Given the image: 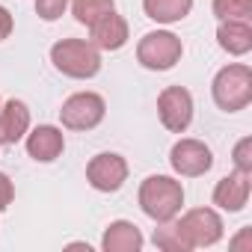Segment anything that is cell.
I'll list each match as a JSON object with an SVG mask.
<instances>
[{
	"mask_svg": "<svg viewBox=\"0 0 252 252\" xmlns=\"http://www.w3.org/2000/svg\"><path fill=\"white\" fill-rule=\"evenodd\" d=\"M214 15L220 21H249L252 0H214Z\"/></svg>",
	"mask_w": 252,
	"mask_h": 252,
	"instance_id": "obj_18",
	"label": "cell"
},
{
	"mask_svg": "<svg viewBox=\"0 0 252 252\" xmlns=\"http://www.w3.org/2000/svg\"><path fill=\"white\" fill-rule=\"evenodd\" d=\"M86 181L98 193H116L128 181V160L116 152H101L86 163Z\"/></svg>",
	"mask_w": 252,
	"mask_h": 252,
	"instance_id": "obj_8",
	"label": "cell"
},
{
	"mask_svg": "<svg viewBox=\"0 0 252 252\" xmlns=\"http://www.w3.org/2000/svg\"><path fill=\"white\" fill-rule=\"evenodd\" d=\"M231 249H252V228H243V231L231 240Z\"/></svg>",
	"mask_w": 252,
	"mask_h": 252,
	"instance_id": "obj_24",
	"label": "cell"
},
{
	"mask_svg": "<svg viewBox=\"0 0 252 252\" xmlns=\"http://www.w3.org/2000/svg\"><path fill=\"white\" fill-rule=\"evenodd\" d=\"M104 252H140L143 249V234L134 222L128 220H116L107 225L104 240H101Z\"/></svg>",
	"mask_w": 252,
	"mask_h": 252,
	"instance_id": "obj_14",
	"label": "cell"
},
{
	"mask_svg": "<svg viewBox=\"0 0 252 252\" xmlns=\"http://www.w3.org/2000/svg\"><path fill=\"white\" fill-rule=\"evenodd\" d=\"M104 113H107V104L98 92H77L63 101L60 119L68 131H92L101 125Z\"/></svg>",
	"mask_w": 252,
	"mask_h": 252,
	"instance_id": "obj_6",
	"label": "cell"
},
{
	"mask_svg": "<svg viewBox=\"0 0 252 252\" xmlns=\"http://www.w3.org/2000/svg\"><path fill=\"white\" fill-rule=\"evenodd\" d=\"M27 131H30V110H27V104L18 101V98L0 104V143L15 146L18 140H24Z\"/></svg>",
	"mask_w": 252,
	"mask_h": 252,
	"instance_id": "obj_11",
	"label": "cell"
},
{
	"mask_svg": "<svg viewBox=\"0 0 252 252\" xmlns=\"http://www.w3.org/2000/svg\"><path fill=\"white\" fill-rule=\"evenodd\" d=\"M217 42L225 54L243 57L252 51V27L249 21H220L217 27Z\"/></svg>",
	"mask_w": 252,
	"mask_h": 252,
	"instance_id": "obj_15",
	"label": "cell"
},
{
	"mask_svg": "<svg viewBox=\"0 0 252 252\" xmlns=\"http://www.w3.org/2000/svg\"><path fill=\"white\" fill-rule=\"evenodd\" d=\"M12 199H15V187L6 172H0V211H6L12 205Z\"/></svg>",
	"mask_w": 252,
	"mask_h": 252,
	"instance_id": "obj_22",
	"label": "cell"
},
{
	"mask_svg": "<svg viewBox=\"0 0 252 252\" xmlns=\"http://www.w3.org/2000/svg\"><path fill=\"white\" fill-rule=\"evenodd\" d=\"M68 6V0H36V15L42 21H57Z\"/></svg>",
	"mask_w": 252,
	"mask_h": 252,
	"instance_id": "obj_21",
	"label": "cell"
},
{
	"mask_svg": "<svg viewBox=\"0 0 252 252\" xmlns=\"http://www.w3.org/2000/svg\"><path fill=\"white\" fill-rule=\"evenodd\" d=\"M51 63L60 74L74 77V80H86V77H95L101 71V51L83 39H63L51 48Z\"/></svg>",
	"mask_w": 252,
	"mask_h": 252,
	"instance_id": "obj_2",
	"label": "cell"
},
{
	"mask_svg": "<svg viewBox=\"0 0 252 252\" xmlns=\"http://www.w3.org/2000/svg\"><path fill=\"white\" fill-rule=\"evenodd\" d=\"M181 205H184V187H181V181H175L169 175H149L140 184V208L155 222L175 220L178 211H181Z\"/></svg>",
	"mask_w": 252,
	"mask_h": 252,
	"instance_id": "obj_1",
	"label": "cell"
},
{
	"mask_svg": "<svg viewBox=\"0 0 252 252\" xmlns=\"http://www.w3.org/2000/svg\"><path fill=\"white\" fill-rule=\"evenodd\" d=\"M89 42L98 51H119V48H125V42H128V21H125L122 15H116V12L104 15L101 21H95L89 27Z\"/></svg>",
	"mask_w": 252,
	"mask_h": 252,
	"instance_id": "obj_13",
	"label": "cell"
},
{
	"mask_svg": "<svg viewBox=\"0 0 252 252\" xmlns=\"http://www.w3.org/2000/svg\"><path fill=\"white\" fill-rule=\"evenodd\" d=\"M184 54V45L175 33L169 30H155V33H146L137 45V60L143 68H152V71H169Z\"/></svg>",
	"mask_w": 252,
	"mask_h": 252,
	"instance_id": "obj_4",
	"label": "cell"
},
{
	"mask_svg": "<svg viewBox=\"0 0 252 252\" xmlns=\"http://www.w3.org/2000/svg\"><path fill=\"white\" fill-rule=\"evenodd\" d=\"M65 149V137L54 125H39L33 134H27V155L39 163H51L63 155Z\"/></svg>",
	"mask_w": 252,
	"mask_h": 252,
	"instance_id": "obj_12",
	"label": "cell"
},
{
	"mask_svg": "<svg viewBox=\"0 0 252 252\" xmlns=\"http://www.w3.org/2000/svg\"><path fill=\"white\" fill-rule=\"evenodd\" d=\"M71 12H74L77 24L92 27V24L101 21L104 15L116 12V0H74V3H71Z\"/></svg>",
	"mask_w": 252,
	"mask_h": 252,
	"instance_id": "obj_17",
	"label": "cell"
},
{
	"mask_svg": "<svg viewBox=\"0 0 252 252\" xmlns=\"http://www.w3.org/2000/svg\"><path fill=\"white\" fill-rule=\"evenodd\" d=\"M9 33H12V15L6 6H0V42L9 39Z\"/></svg>",
	"mask_w": 252,
	"mask_h": 252,
	"instance_id": "obj_23",
	"label": "cell"
},
{
	"mask_svg": "<svg viewBox=\"0 0 252 252\" xmlns=\"http://www.w3.org/2000/svg\"><path fill=\"white\" fill-rule=\"evenodd\" d=\"M155 246H158V249H163V252H190L187 240L181 237L178 225H172V220H169V222H163L160 228H155Z\"/></svg>",
	"mask_w": 252,
	"mask_h": 252,
	"instance_id": "obj_19",
	"label": "cell"
},
{
	"mask_svg": "<svg viewBox=\"0 0 252 252\" xmlns=\"http://www.w3.org/2000/svg\"><path fill=\"white\" fill-rule=\"evenodd\" d=\"M143 9L158 24H175L190 15L193 0H143Z\"/></svg>",
	"mask_w": 252,
	"mask_h": 252,
	"instance_id": "obj_16",
	"label": "cell"
},
{
	"mask_svg": "<svg viewBox=\"0 0 252 252\" xmlns=\"http://www.w3.org/2000/svg\"><path fill=\"white\" fill-rule=\"evenodd\" d=\"M211 92H214V104L225 113H237V110L249 107V101H252V71H249V65L231 63V65L220 68L214 83H211Z\"/></svg>",
	"mask_w": 252,
	"mask_h": 252,
	"instance_id": "obj_3",
	"label": "cell"
},
{
	"mask_svg": "<svg viewBox=\"0 0 252 252\" xmlns=\"http://www.w3.org/2000/svg\"><path fill=\"white\" fill-rule=\"evenodd\" d=\"M246 202H249V175L231 172V175L217 181V187H214V205L217 208H222L228 214H237V211L246 208Z\"/></svg>",
	"mask_w": 252,
	"mask_h": 252,
	"instance_id": "obj_10",
	"label": "cell"
},
{
	"mask_svg": "<svg viewBox=\"0 0 252 252\" xmlns=\"http://www.w3.org/2000/svg\"><path fill=\"white\" fill-rule=\"evenodd\" d=\"M175 225H178V231H181V237L187 240L190 249L214 246V243L222 240V220L214 208H193Z\"/></svg>",
	"mask_w": 252,
	"mask_h": 252,
	"instance_id": "obj_5",
	"label": "cell"
},
{
	"mask_svg": "<svg viewBox=\"0 0 252 252\" xmlns=\"http://www.w3.org/2000/svg\"><path fill=\"white\" fill-rule=\"evenodd\" d=\"M231 160H234V169H237V172L252 175V137H243V140L234 146Z\"/></svg>",
	"mask_w": 252,
	"mask_h": 252,
	"instance_id": "obj_20",
	"label": "cell"
},
{
	"mask_svg": "<svg viewBox=\"0 0 252 252\" xmlns=\"http://www.w3.org/2000/svg\"><path fill=\"white\" fill-rule=\"evenodd\" d=\"M158 116L166 131L184 134L193 122V95L184 86H166L158 95Z\"/></svg>",
	"mask_w": 252,
	"mask_h": 252,
	"instance_id": "obj_7",
	"label": "cell"
},
{
	"mask_svg": "<svg viewBox=\"0 0 252 252\" xmlns=\"http://www.w3.org/2000/svg\"><path fill=\"white\" fill-rule=\"evenodd\" d=\"M169 163L184 178H199L214 166V155L202 140H178L169 152Z\"/></svg>",
	"mask_w": 252,
	"mask_h": 252,
	"instance_id": "obj_9",
	"label": "cell"
}]
</instances>
